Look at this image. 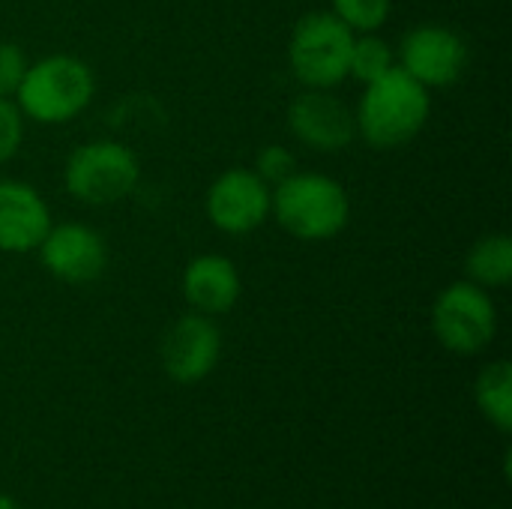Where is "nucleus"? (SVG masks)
<instances>
[{"instance_id": "obj_1", "label": "nucleus", "mask_w": 512, "mask_h": 509, "mask_svg": "<svg viewBox=\"0 0 512 509\" xmlns=\"http://www.w3.org/2000/svg\"><path fill=\"white\" fill-rule=\"evenodd\" d=\"M432 90L414 81L405 69L393 66L387 75L363 84L354 108L357 138L372 150H399L411 144L429 123Z\"/></svg>"}, {"instance_id": "obj_2", "label": "nucleus", "mask_w": 512, "mask_h": 509, "mask_svg": "<svg viewBox=\"0 0 512 509\" xmlns=\"http://www.w3.org/2000/svg\"><path fill=\"white\" fill-rule=\"evenodd\" d=\"M270 216L285 234L303 243H324L345 231L351 219V198L339 180L297 168L288 180L273 186Z\"/></svg>"}, {"instance_id": "obj_3", "label": "nucleus", "mask_w": 512, "mask_h": 509, "mask_svg": "<svg viewBox=\"0 0 512 509\" xmlns=\"http://www.w3.org/2000/svg\"><path fill=\"white\" fill-rule=\"evenodd\" d=\"M93 96L96 75L81 57L48 54L27 66L12 99L24 120L39 126H60L75 120L93 102Z\"/></svg>"}, {"instance_id": "obj_4", "label": "nucleus", "mask_w": 512, "mask_h": 509, "mask_svg": "<svg viewBox=\"0 0 512 509\" xmlns=\"http://www.w3.org/2000/svg\"><path fill=\"white\" fill-rule=\"evenodd\" d=\"M141 183L138 156L111 138H96L75 147L63 165L66 192L87 207H111L135 195Z\"/></svg>"}, {"instance_id": "obj_5", "label": "nucleus", "mask_w": 512, "mask_h": 509, "mask_svg": "<svg viewBox=\"0 0 512 509\" xmlns=\"http://www.w3.org/2000/svg\"><path fill=\"white\" fill-rule=\"evenodd\" d=\"M354 36L333 12H306L288 39V66L309 90H336L348 78Z\"/></svg>"}, {"instance_id": "obj_6", "label": "nucleus", "mask_w": 512, "mask_h": 509, "mask_svg": "<svg viewBox=\"0 0 512 509\" xmlns=\"http://www.w3.org/2000/svg\"><path fill=\"white\" fill-rule=\"evenodd\" d=\"M432 333L456 357L483 354L498 336V306L492 294L468 279L450 282L432 303Z\"/></svg>"}, {"instance_id": "obj_7", "label": "nucleus", "mask_w": 512, "mask_h": 509, "mask_svg": "<svg viewBox=\"0 0 512 509\" xmlns=\"http://www.w3.org/2000/svg\"><path fill=\"white\" fill-rule=\"evenodd\" d=\"M204 210L216 231L231 237L252 234L270 219L273 186H267L252 168H228L210 183Z\"/></svg>"}, {"instance_id": "obj_8", "label": "nucleus", "mask_w": 512, "mask_h": 509, "mask_svg": "<svg viewBox=\"0 0 512 509\" xmlns=\"http://www.w3.org/2000/svg\"><path fill=\"white\" fill-rule=\"evenodd\" d=\"M396 66L405 69L426 90L450 87L462 78L468 66V45L453 27L420 24L402 36Z\"/></svg>"}, {"instance_id": "obj_9", "label": "nucleus", "mask_w": 512, "mask_h": 509, "mask_svg": "<svg viewBox=\"0 0 512 509\" xmlns=\"http://www.w3.org/2000/svg\"><path fill=\"white\" fill-rule=\"evenodd\" d=\"M36 252L45 273L63 285H90L108 267L105 237L84 222H54Z\"/></svg>"}, {"instance_id": "obj_10", "label": "nucleus", "mask_w": 512, "mask_h": 509, "mask_svg": "<svg viewBox=\"0 0 512 509\" xmlns=\"http://www.w3.org/2000/svg\"><path fill=\"white\" fill-rule=\"evenodd\" d=\"M162 369L174 384H198L204 381L222 357V330L210 315L189 312L177 318L162 336Z\"/></svg>"}, {"instance_id": "obj_11", "label": "nucleus", "mask_w": 512, "mask_h": 509, "mask_svg": "<svg viewBox=\"0 0 512 509\" xmlns=\"http://www.w3.org/2000/svg\"><path fill=\"white\" fill-rule=\"evenodd\" d=\"M288 129L291 135L318 153H339L354 144L357 123L354 108L345 105L333 90H303L288 105Z\"/></svg>"}, {"instance_id": "obj_12", "label": "nucleus", "mask_w": 512, "mask_h": 509, "mask_svg": "<svg viewBox=\"0 0 512 509\" xmlns=\"http://www.w3.org/2000/svg\"><path fill=\"white\" fill-rule=\"evenodd\" d=\"M54 225L42 192L24 180L0 177V252L30 255Z\"/></svg>"}, {"instance_id": "obj_13", "label": "nucleus", "mask_w": 512, "mask_h": 509, "mask_svg": "<svg viewBox=\"0 0 512 509\" xmlns=\"http://www.w3.org/2000/svg\"><path fill=\"white\" fill-rule=\"evenodd\" d=\"M180 285H183V300L189 303V309L210 315V318L228 315L243 294V279H240L237 264L216 252L192 258L183 270Z\"/></svg>"}, {"instance_id": "obj_14", "label": "nucleus", "mask_w": 512, "mask_h": 509, "mask_svg": "<svg viewBox=\"0 0 512 509\" xmlns=\"http://www.w3.org/2000/svg\"><path fill=\"white\" fill-rule=\"evenodd\" d=\"M465 279L495 291L512 282V240L510 234H483L465 255Z\"/></svg>"}, {"instance_id": "obj_15", "label": "nucleus", "mask_w": 512, "mask_h": 509, "mask_svg": "<svg viewBox=\"0 0 512 509\" xmlns=\"http://www.w3.org/2000/svg\"><path fill=\"white\" fill-rule=\"evenodd\" d=\"M474 402L480 414L501 432H512V366L507 360L489 363L474 384Z\"/></svg>"}, {"instance_id": "obj_16", "label": "nucleus", "mask_w": 512, "mask_h": 509, "mask_svg": "<svg viewBox=\"0 0 512 509\" xmlns=\"http://www.w3.org/2000/svg\"><path fill=\"white\" fill-rule=\"evenodd\" d=\"M393 66H396V51L381 33H357L354 36L348 78H357L360 84H369V81L387 75Z\"/></svg>"}, {"instance_id": "obj_17", "label": "nucleus", "mask_w": 512, "mask_h": 509, "mask_svg": "<svg viewBox=\"0 0 512 509\" xmlns=\"http://www.w3.org/2000/svg\"><path fill=\"white\" fill-rule=\"evenodd\" d=\"M330 12L351 33H378L393 15V0H330Z\"/></svg>"}, {"instance_id": "obj_18", "label": "nucleus", "mask_w": 512, "mask_h": 509, "mask_svg": "<svg viewBox=\"0 0 512 509\" xmlns=\"http://www.w3.org/2000/svg\"><path fill=\"white\" fill-rule=\"evenodd\" d=\"M267 186H279L282 180H288L294 171H297V156L282 147V144H270L258 153L255 159V168H252Z\"/></svg>"}, {"instance_id": "obj_19", "label": "nucleus", "mask_w": 512, "mask_h": 509, "mask_svg": "<svg viewBox=\"0 0 512 509\" xmlns=\"http://www.w3.org/2000/svg\"><path fill=\"white\" fill-rule=\"evenodd\" d=\"M24 141V114L18 111L15 99L0 96V165L15 159Z\"/></svg>"}, {"instance_id": "obj_20", "label": "nucleus", "mask_w": 512, "mask_h": 509, "mask_svg": "<svg viewBox=\"0 0 512 509\" xmlns=\"http://www.w3.org/2000/svg\"><path fill=\"white\" fill-rule=\"evenodd\" d=\"M27 66H30V60H27V54H24L21 45L0 42V96L3 99H12L15 96V90H18Z\"/></svg>"}, {"instance_id": "obj_21", "label": "nucleus", "mask_w": 512, "mask_h": 509, "mask_svg": "<svg viewBox=\"0 0 512 509\" xmlns=\"http://www.w3.org/2000/svg\"><path fill=\"white\" fill-rule=\"evenodd\" d=\"M0 509H21V507H18V501H15V498H9V495H0Z\"/></svg>"}]
</instances>
